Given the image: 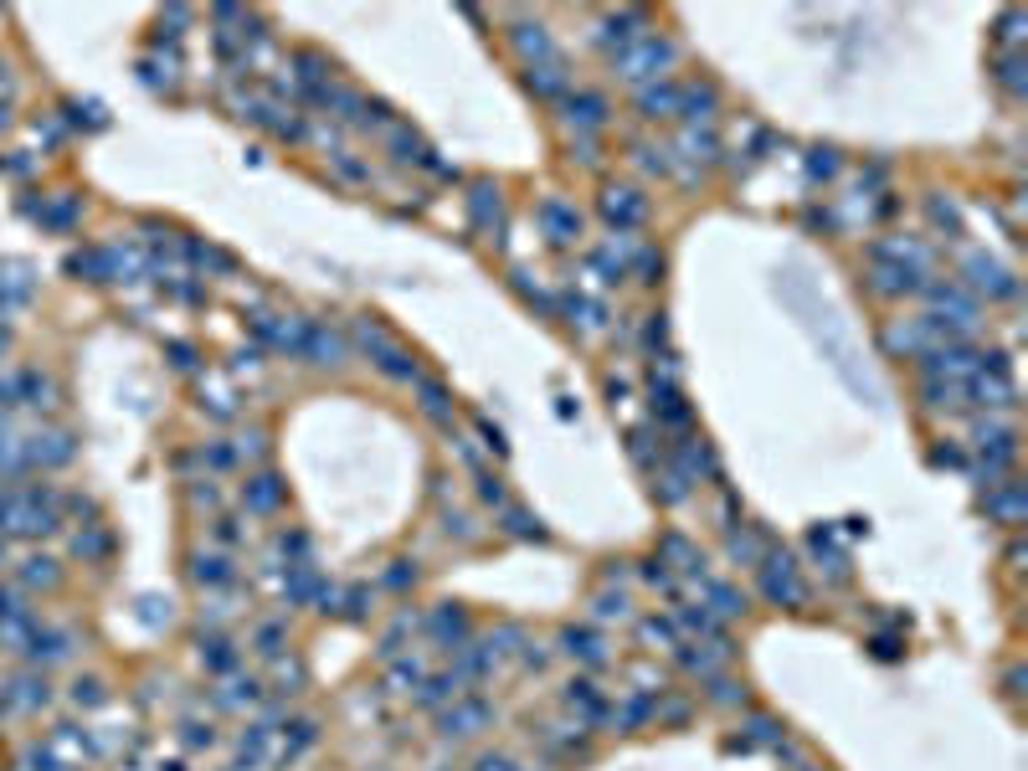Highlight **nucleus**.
Returning <instances> with one entry per match:
<instances>
[{
	"instance_id": "f257e3e1",
	"label": "nucleus",
	"mask_w": 1028,
	"mask_h": 771,
	"mask_svg": "<svg viewBox=\"0 0 1028 771\" xmlns=\"http://www.w3.org/2000/svg\"><path fill=\"white\" fill-rule=\"evenodd\" d=\"M0 530H5V535H26V540L57 530V494L41 484L11 489V494L0 499Z\"/></svg>"
},
{
	"instance_id": "f03ea898",
	"label": "nucleus",
	"mask_w": 1028,
	"mask_h": 771,
	"mask_svg": "<svg viewBox=\"0 0 1028 771\" xmlns=\"http://www.w3.org/2000/svg\"><path fill=\"white\" fill-rule=\"evenodd\" d=\"M674 57H679V47H674L668 36L649 32V36H638L632 47L613 52V72L622 77V83H638V88H649V83H658V77L674 68Z\"/></svg>"
},
{
	"instance_id": "7ed1b4c3",
	"label": "nucleus",
	"mask_w": 1028,
	"mask_h": 771,
	"mask_svg": "<svg viewBox=\"0 0 1028 771\" xmlns=\"http://www.w3.org/2000/svg\"><path fill=\"white\" fill-rule=\"evenodd\" d=\"M350 335H355V345H361L365 356L376 360L380 376H391V381H422V371H416V356H407V350H401V345L391 340V335H386L376 320H355V329H350Z\"/></svg>"
},
{
	"instance_id": "20e7f679",
	"label": "nucleus",
	"mask_w": 1028,
	"mask_h": 771,
	"mask_svg": "<svg viewBox=\"0 0 1028 771\" xmlns=\"http://www.w3.org/2000/svg\"><path fill=\"white\" fill-rule=\"evenodd\" d=\"M761 592H766V602H782V607H802L808 602V587H802L797 561L787 551H766L761 556Z\"/></svg>"
},
{
	"instance_id": "39448f33",
	"label": "nucleus",
	"mask_w": 1028,
	"mask_h": 771,
	"mask_svg": "<svg viewBox=\"0 0 1028 771\" xmlns=\"http://www.w3.org/2000/svg\"><path fill=\"white\" fill-rule=\"evenodd\" d=\"M936 345H946V329H941L931 314H920V320H895L890 329H884V350L890 356H926V350H936Z\"/></svg>"
},
{
	"instance_id": "423d86ee",
	"label": "nucleus",
	"mask_w": 1028,
	"mask_h": 771,
	"mask_svg": "<svg viewBox=\"0 0 1028 771\" xmlns=\"http://www.w3.org/2000/svg\"><path fill=\"white\" fill-rule=\"evenodd\" d=\"M962 273H967L972 293H988V299H1013V293H1018V278H1013L992 252H967V257H962Z\"/></svg>"
},
{
	"instance_id": "0eeeda50",
	"label": "nucleus",
	"mask_w": 1028,
	"mask_h": 771,
	"mask_svg": "<svg viewBox=\"0 0 1028 771\" xmlns=\"http://www.w3.org/2000/svg\"><path fill=\"white\" fill-rule=\"evenodd\" d=\"M869 263H874L869 288H874L880 299H900V293H920V288H926V278H920L916 268H905L900 257H890V252H880V248H869Z\"/></svg>"
},
{
	"instance_id": "6e6552de",
	"label": "nucleus",
	"mask_w": 1028,
	"mask_h": 771,
	"mask_svg": "<svg viewBox=\"0 0 1028 771\" xmlns=\"http://www.w3.org/2000/svg\"><path fill=\"white\" fill-rule=\"evenodd\" d=\"M596 212L607 216L617 232H632V227H643V216H649V201L638 196L632 185H607V191L596 196Z\"/></svg>"
},
{
	"instance_id": "1a4fd4ad",
	"label": "nucleus",
	"mask_w": 1028,
	"mask_h": 771,
	"mask_svg": "<svg viewBox=\"0 0 1028 771\" xmlns=\"http://www.w3.org/2000/svg\"><path fill=\"white\" fill-rule=\"evenodd\" d=\"M721 113V88L710 83V77H694V83H679V119H685L689 129L710 124Z\"/></svg>"
},
{
	"instance_id": "9d476101",
	"label": "nucleus",
	"mask_w": 1028,
	"mask_h": 771,
	"mask_svg": "<svg viewBox=\"0 0 1028 771\" xmlns=\"http://www.w3.org/2000/svg\"><path fill=\"white\" fill-rule=\"evenodd\" d=\"M607 113H613V108H607L602 93H566V98H560V119L577 129V134H596V129L607 124Z\"/></svg>"
},
{
	"instance_id": "9b49d317",
	"label": "nucleus",
	"mask_w": 1028,
	"mask_h": 771,
	"mask_svg": "<svg viewBox=\"0 0 1028 771\" xmlns=\"http://www.w3.org/2000/svg\"><path fill=\"white\" fill-rule=\"evenodd\" d=\"M535 216H541L545 237H551L556 248H571V242L581 237V212H577V206H566V201H556V196L541 201V212H535Z\"/></svg>"
},
{
	"instance_id": "f8f14e48",
	"label": "nucleus",
	"mask_w": 1028,
	"mask_h": 771,
	"mask_svg": "<svg viewBox=\"0 0 1028 771\" xmlns=\"http://www.w3.org/2000/svg\"><path fill=\"white\" fill-rule=\"evenodd\" d=\"M427 633H433L443 648H463L473 638L469 612L458 607V602H443V607H433V617H427Z\"/></svg>"
},
{
	"instance_id": "ddd939ff",
	"label": "nucleus",
	"mask_w": 1028,
	"mask_h": 771,
	"mask_svg": "<svg viewBox=\"0 0 1028 771\" xmlns=\"http://www.w3.org/2000/svg\"><path fill=\"white\" fill-rule=\"evenodd\" d=\"M638 36H649V11H617V16L602 21L596 41H602V47H613V52H622V47H632Z\"/></svg>"
},
{
	"instance_id": "4468645a",
	"label": "nucleus",
	"mask_w": 1028,
	"mask_h": 771,
	"mask_svg": "<svg viewBox=\"0 0 1028 771\" xmlns=\"http://www.w3.org/2000/svg\"><path fill=\"white\" fill-rule=\"evenodd\" d=\"M253 329L268 345H278V350H304V340H309V324L299 320V314H263Z\"/></svg>"
},
{
	"instance_id": "2eb2a0df",
	"label": "nucleus",
	"mask_w": 1028,
	"mask_h": 771,
	"mask_svg": "<svg viewBox=\"0 0 1028 771\" xmlns=\"http://www.w3.org/2000/svg\"><path fill=\"white\" fill-rule=\"evenodd\" d=\"M73 458V437L68 432H32L26 437V468H57Z\"/></svg>"
},
{
	"instance_id": "dca6fc26",
	"label": "nucleus",
	"mask_w": 1028,
	"mask_h": 771,
	"mask_svg": "<svg viewBox=\"0 0 1028 771\" xmlns=\"http://www.w3.org/2000/svg\"><path fill=\"white\" fill-rule=\"evenodd\" d=\"M299 356H309L314 365H325V371H335V365H344V335H335L329 324H309V340H304V350Z\"/></svg>"
},
{
	"instance_id": "f3484780",
	"label": "nucleus",
	"mask_w": 1028,
	"mask_h": 771,
	"mask_svg": "<svg viewBox=\"0 0 1028 771\" xmlns=\"http://www.w3.org/2000/svg\"><path fill=\"white\" fill-rule=\"evenodd\" d=\"M469 216L479 232H499V221H505V201H499V185H488V180H473L469 191Z\"/></svg>"
},
{
	"instance_id": "a211bd4d",
	"label": "nucleus",
	"mask_w": 1028,
	"mask_h": 771,
	"mask_svg": "<svg viewBox=\"0 0 1028 771\" xmlns=\"http://www.w3.org/2000/svg\"><path fill=\"white\" fill-rule=\"evenodd\" d=\"M283 499H289V489H283L278 473H257V479H247V489H242V504H247L253 515H278Z\"/></svg>"
},
{
	"instance_id": "6ab92c4d",
	"label": "nucleus",
	"mask_w": 1028,
	"mask_h": 771,
	"mask_svg": "<svg viewBox=\"0 0 1028 771\" xmlns=\"http://www.w3.org/2000/svg\"><path fill=\"white\" fill-rule=\"evenodd\" d=\"M488 715H494V710H488L484 700H452V710L443 715V736H458V740L479 736V731L488 725Z\"/></svg>"
},
{
	"instance_id": "aec40b11",
	"label": "nucleus",
	"mask_w": 1028,
	"mask_h": 771,
	"mask_svg": "<svg viewBox=\"0 0 1028 771\" xmlns=\"http://www.w3.org/2000/svg\"><path fill=\"white\" fill-rule=\"evenodd\" d=\"M649 396H653V417H658L664 427H689V407H685V396H679V386H674V381L653 376Z\"/></svg>"
},
{
	"instance_id": "412c9836",
	"label": "nucleus",
	"mask_w": 1028,
	"mask_h": 771,
	"mask_svg": "<svg viewBox=\"0 0 1028 771\" xmlns=\"http://www.w3.org/2000/svg\"><path fill=\"white\" fill-rule=\"evenodd\" d=\"M524 88L535 93V98H566V93H571L566 62H535V68H524Z\"/></svg>"
},
{
	"instance_id": "4be33fe9",
	"label": "nucleus",
	"mask_w": 1028,
	"mask_h": 771,
	"mask_svg": "<svg viewBox=\"0 0 1028 771\" xmlns=\"http://www.w3.org/2000/svg\"><path fill=\"white\" fill-rule=\"evenodd\" d=\"M638 113L643 119H679V83H649V88H638Z\"/></svg>"
},
{
	"instance_id": "5701e85b",
	"label": "nucleus",
	"mask_w": 1028,
	"mask_h": 771,
	"mask_svg": "<svg viewBox=\"0 0 1028 771\" xmlns=\"http://www.w3.org/2000/svg\"><path fill=\"white\" fill-rule=\"evenodd\" d=\"M515 47H520V57H524V68H535V62H560L556 57V41H551V32H545L541 21L530 26H515Z\"/></svg>"
},
{
	"instance_id": "b1692460",
	"label": "nucleus",
	"mask_w": 1028,
	"mask_h": 771,
	"mask_svg": "<svg viewBox=\"0 0 1028 771\" xmlns=\"http://www.w3.org/2000/svg\"><path fill=\"white\" fill-rule=\"evenodd\" d=\"M988 515H997L1003 525L1024 520V484L1008 479V484H988Z\"/></svg>"
},
{
	"instance_id": "393cba45",
	"label": "nucleus",
	"mask_w": 1028,
	"mask_h": 771,
	"mask_svg": "<svg viewBox=\"0 0 1028 771\" xmlns=\"http://www.w3.org/2000/svg\"><path fill=\"white\" fill-rule=\"evenodd\" d=\"M560 643H566V653L581 659V664H592V668L607 664V643H602V633H592V628H566Z\"/></svg>"
},
{
	"instance_id": "a878e982",
	"label": "nucleus",
	"mask_w": 1028,
	"mask_h": 771,
	"mask_svg": "<svg viewBox=\"0 0 1028 771\" xmlns=\"http://www.w3.org/2000/svg\"><path fill=\"white\" fill-rule=\"evenodd\" d=\"M463 689H469V674L458 668V674H437V679H427V684H422V695H416V700H422L427 710H433V704L463 700Z\"/></svg>"
},
{
	"instance_id": "bb28decb",
	"label": "nucleus",
	"mask_w": 1028,
	"mask_h": 771,
	"mask_svg": "<svg viewBox=\"0 0 1028 771\" xmlns=\"http://www.w3.org/2000/svg\"><path fill=\"white\" fill-rule=\"evenodd\" d=\"M191 576H196L201 587H227L237 571H232V561H227V556H217V551H201V556L191 561Z\"/></svg>"
},
{
	"instance_id": "cd10ccee",
	"label": "nucleus",
	"mask_w": 1028,
	"mask_h": 771,
	"mask_svg": "<svg viewBox=\"0 0 1028 771\" xmlns=\"http://www.w3.org/2000/svg\"><path fill=\"white\" fill-rule=\"evenodd\" d=\"M679 149H685L694 165H715V160H721V144H715V134H710V129H685V134H679Z\"/></svg>"
},
{
	"instance_id": "c85d7f7f",
	"label": "nucleus",
	"mask_w": 1028,
	"mask_h": 771,
	"mask_svg": "<svg viewBox=\"0 0 1028 771\" xmlns=\"http://www.w3.org/2000/svg\"><path fill=\"white\" fill-rule=\"evenodd\" d=\"M566 704H571V710H586L592 720H607V704H602V695H596L592 679H571V684H566Z\"/></svg>"
},
{
	"instance_id": "c756f323",
	"label": "nucleus",
	"mask_w": 1028,
	"mask_h": 771,
	"mask_svg": "<svg viewBox=\"0 0 1028 771\" xmlns=\"http://www.w3.org/2000/svg\"><path fill=\"white\" fill-rule=\"evenodd\" d=\"M560 309L571 314V324H581V329H602V320H607V309L592 304V299H581V293H566L560 299Z\"/></svg>"
},
{
	"instance_id": "7c9ffc66",
	"label": "nucleus",
	"mask_w": 1028,
	"mask_h": 771,
	"mask_svg": "<svg viewBox=\"0 0 1028 771\" xmlns=\"http://www.w3.org/2000/svg\"><path fill=\"white\" fill-rule=\"evenodd\" d=\"M704 602L721 612V617H740V612H746V597H740L736 587H725V581H704Z\"/></svg>"
},
{
	"instance_id": "2f4dec72",
	"label": "nucleus",
	"mask_w": 1028,
	"mask_h": 771,
	"mask_svg": "<svg viewBox=\"0 0 1028 771\" xmlns=\"http://www.w3.org/2000/svg\"><path fill=\"white\" fill-rule=\"evenodd\" d=\"M386 140H391V149H397V160H401V165H422V160H427V149H422V140H416V134H412L407 124H391V134H386Z\"/></svg>"
},
{
	"instance_id": "473e14b6",
	"label": "nucleus",
	"mask_w": 1028,
	"mask_h": 771,
	"mask_svg": "<svg viewBox=\"0 0 1028 771\" xmlns=\"http://www.w3.org/2000/svg\"><path fill=\"white\" fill-rule=\"evenodd\" d=\"M416 391H422V412L433 417V422H448L452 407H448V391H443L437 381H416Z\"/></svg>"
},
{
	"instance_id": "72a5a7b5",
	"label": "nucleus",
	"mask_w": 1028,
	"mask_h": 771,
	"mask_svg": "<svg viewBox=\"0 0 1028 771\" xmlns=\"http://www.w3.org/2000/svg\"><path fill=\"white\" fill-rule=\"evenodd\" d=\"M772 545L761 535H751V530H740V535H730V556L736 561H746V566H761V556H766Z\"/></svg>"
},
{
	"instance_id": "f704fd0d",
	"label": "nucleus",
	"mask_w": 1028,
	"mask_h": 771,
	"mask_svg": "<svg viewBox=\"0 0 1028 771\" xmlns=\"http://www.w3.org/2000/svg\"><path fill=\"white\" fill-rule=\"evenodd\" d=\"M782 740H787V736H782V725H776V720L751 715V736L740 740V746H776V751H782Z\"/></svg>"
},
{
	"instance_id": "c9c22d12",
	"label": "nucleus",
	"mask_w": 1028,
	"mask_h": 771,
	"mask_svg": "<svg viewBox=\"0 0 1028 771\" xmlns=\"http://www.w3.org/2000/svg\"><path fill=\"white\" fill-rule=\"evenodd\" d=\"M992 72H997V83H1003L1008 93H1024V57H1018V52L997 57V62H992Z\"/></svg>"
},
{
	"instance_id": "e433bc0d",
	"label": "nucleus",
	"mask_w": 1028,
	"mask_h": 771,
	"mask_svg": "<svg viewBox=\"0 0 1028 771\" xmlns=\"http://www.w3.org/2000/svg\"><path fill=\"white\" fill-rule=\"evenodd\" d=\"M592 617H596V623H613V617L622 623V617H628V597H622V592H596Z\"/></svg>"
},
{
	"instance_id": "4c0bfd02",
	"label": "nucleus",
	"mask_w": 1028,
	"mask_h": 771,
	"mask_svg": "<svg viewBox=\"0 0 1028 771\" xmlns=\"http://www.w3.org/2000/svg\"><path fill=\"white\" fill-rule=\"evenodd\" d=\"M674 617H679V623H685L689 633H704V638H725V633H721V623H715V617H710V612H704V607H679V612H674Z\"/></svg>"
},
{
	"instance_id": "58836bf2",
	"label": "nucleus",
	"mask_w": 1028,
	"mask_h": 771,
	"mask_svg": "<svg viewBox=\"0 0 1028 771\" xmlns=\"http://www.w3.org/2000/svg\"><path fill=\"white\" fill-rule=\"evenodd\" d=\"M505 525H509V535H520V540H545L541 520H535V515H524V509H509Z\"/></svg>"
},
{
	"instance_id": "ea45409f",
	"label": "nucleus",
	"mask_w": 1028,
	"mask_h": 771,
	"mask_svg": "<svg viewBox=\"0 0 1028 771\" xmlns=\"http://www.w3.org/2000/svg\"><path fill=\"white\" fill-rule=\"evenodd\" d=\"M808 176L812 180L838 176V149H829V144H823V149H812V155H808Z\"/></svg>"
},
{
	"instance_id": "a19ab883",
	"label": "nucleus",
	"mask_w": 1028,
	"mask_h": 771,
	"mask_svg": "<svg viewBox=\"0 0 1028 771\" xmlns=\"http://www.w3.org/2000/svg\"><path fill=\"white\" fill-rule=\"evenodd\" d=\"M21 581H26V587H52V581H57V561H47V556L26 561V571H21Z\"/></svg>"
},
{
	"instance_id": "79ce46f5",
	"label": "nucleus",
	"mask_w": 1028,
	"mask_h": 771,
	"mask_svg": "<svg viewBox=\"0 0 1028 771\" xmlns=\"http://www.w3.org/2000/svg\"><path fill=\"white\" fill-rule=\"evenodd\" d=\"M638 633H643V638H649V643H664V648H679V638H674V628H668V623H664V617H643V623H638Z\"/></svg>"
},
{
	"instance_id": "37998d69",
	"label": "nucleus",
	"mask_w": 1028,
	"mask_h": 771,
	"mask_svg": "<svg viewBox=\"0 0 1028 771\" xmlns=\"http://www.w3.org/2000/svg\"><path fill=\"white\" fill-rule=\"evenodd\" d=\"M710 700H715V704H746V684H736V679H710Z\"/></svg>"
},
{
	"instance_id": "c03bdc74",
	"label": "nucleus",
	"mask_w": 1028,
	"mask_h": 771,
	"mask_svg": "<svg viewBox=\"0 0 1028 771\" xmlns=\"http://www.w3.org/2000/svg\"><path fill=\"white\" fill-rule=\"evenodd\" d=\"M632 263H638V278H643V284H658V273H664V252L643 248L638 257H632Z\"/></svg>"
},
{
	"instance_id": "a18cd8bd",
	"label": "nucleus",
	"mask_w": 1028,
	"mask_h": 771,
	"mask_svg": "<svg viewBox=\"0 0 1028 771\" xmlns=\"http://www.w3.org/2000/svg\"><path fill=\"white\" fill-rule=\"evenodd\" d=\"M201 659L211 668H232V643H227V638H211V643H201Z\"/></svg>"
},
{
	"instance_id": "49530a36",
	"label": "nucleus",
	"mask_w": 1028,
	"mask_h": 771,
	"mask_svg": "<svg viewBox=\"0 0 1028 771\" xmlns=\"http://www.w3.org/2000/svg\"><path fill=\"white\" fill-rule=\"evenodd\" d=\"M407 581H416V566L412 561H397V566L386 571V587H407Z\"/></svg>"
},
{
	"instance_id": "de8ad7c7",
	"label": "nucleus",
	"mask_w": 1028,
	"mask_h": 771,
	"mask_svg": "<svg viewBox=\"0 0 1028 771\" xmlns=\"http://www.w3.org/2000/svg\"><path fill=\"white\" fill-rule=\"evenodd\" d=\"M479 499H484V504H505V484L484 473V479H479Z\"/></svg>"
},
{
	"instance_id": "09e8293b",
	"label": "nucleus",
	"mask_w": 1028,
	"mask_h": 771,
	"mask_svg": "<svg viewBox=\"0 0 1028 771\" xmlns=\"http://www.w3.org/2000/svg\"><path fill=\"white\" fill-rule=\"evenodd\" d=\"M257 648H263L268 659H273V653H283V628H263V633H257Z\"/></svg>"
},
{
	"instance_id": "8fccbe9b",
	"label": "nucleus",
	"mask_w": 1028,
	"mask_h": 771,
	"mask_svg": "<svg viewBox=\"0 0 1028 771\" xmlns=\"http://www.w3.org/2000/svg\"><path fill=\"white\" fill-rule=\"evenodd\" d=\"M221 700H227V704H242V700L253 704V700H257V684H253V679H247V684L237 679V684H232V695H221Z\"/></svg>"
},
{
	"instance_id": "3c124183",
	"label": "nucleus",
	"mask_w": 1028,
	"mask_h": 771,
	"mask_svg": "<svg viewBox=\"0 0 1028 771\" xmlns=\"http://www.w3.org/2000/svg\"><path fill=\"white\" fill-rule=\"evenodd\" d=\"M931 221H936V227H952V232H962V227H956V212L946 206V201H931Z\"/></svg>"
},
{
	"instance_id": "603ef678",
	"label": "nucleus",
	"mask_w": 1028,
	"mask_h": 771,
	"mask_svg": "<svg viewBox=\"0 0 1028 771\" xmlns=\"http://www.w3.org/2000/svg\"><path fill=\"white\" fill-rule=\"evenodd\" d=\"M1013 26H1024V16H1018V11H1008V16L997 21V32H992V36H997V41H1018V32H1013Z\"/></svg>"
},
{
	"instance_id": "864d4df0",
	"label": "nucleus",
	"mask_w": 1028,
	"mask_h": 771,
	"mask_svg": "<svg viewBox=\"0 0 1028 771\" xmlns=\"http://www.w3.org/2000/svg\"><path fill=\"white\" fill-rule=\"evenodd\" d=\"M335 165H340V176H344V180H371V170H365L361 160H344V155H335Z\"/></svg>"
},
{
	"instance_id": "5fc2aeb1",
	"label": "nucleus",
	"mask_w": 1028,
	"mask_h": 771,
	"mask_svg": "<svg viewBox=\"0 0 1028 771\" xmlns=\"http://www.w3.org/2000/svg\"><path fill=\"white\" fill-rule=\"evenodd\" d=\"M237 453H253V458H263V453H268V443H263V432H247V437L237 443Z\"/></svg>"
},
{
	"instance_id": "6e6d98bb",
	"label": "nucleus",
	"mask_w": 1028,
	"mask_h": 771,
	"mask_svg": "<svg viewBox=\"0 0 1028 771\" xmlns=\"http://www.w3.org/2000/svg\"><path fill=\"white\" fill-rule=\"evenodd\" d=\"M473 771H520V767H515V761H505V756H484Z\"/></svg>"
},
{
	"instance_id": "4d7b16f0",
	"label": "nucleus",
	"mask_w": 1028,
	"mask_h": 771,
	"mask_svg": "<svg viewBox=\"0 0 1028 771\" xmlns=\"http://www.w3.org/2000/svg\"><path fill=\"white\" fill-rule=\"evenodd\" d=\"M0 561H5V545H0Z\"/></svg>"
}]
</instances>
